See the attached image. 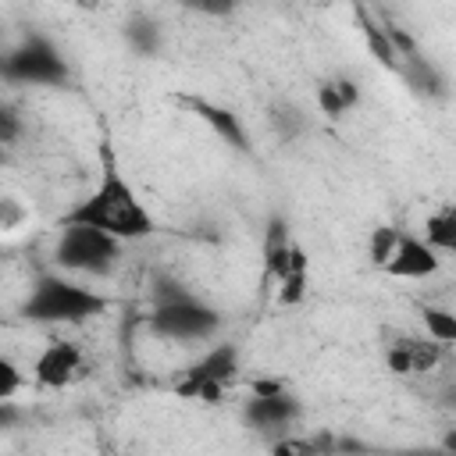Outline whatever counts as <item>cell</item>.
<instances>
[{
  "instance_id": "1",
  "label": "cell",
  "mask_w": 456,
  "mask_h": 456,
  "mask_svg": "<svg viewBox=\"0 0 456 456\" xmlns=\"http://www.w3.org/2000/svg\"><path fill=\"white\" fill-rule=\"evenodd\" d=\"M61 224H93V228H103V232L118 235L121 242L153 235V228H157L153 214L135 196L132 182L125 178V171L118 164L114 146L107 139L100 142V182H96V189L86 200H78L61 217Z\"/></svg>"
},
{
  "instance_id": "2",
  "label": "cell",
  "mask_w": 456,
  "mask_h": 456,
  "mask_svg": "<svg viewBox=\"0 0 456 456\" xmlns=\"http://www.w3.org/2000/svg\"><path fill=\"white\" fill-rule=\"evenodd\" d=\"M107 306L110 299L100 296L96 289L61 274H43L21 303V317L36 324H82L89 317H100Z\"/></svg>"
},
{
  "instance_id": "3",
  "label": "cell",
  "mask_w": 456,
  "mask_h": 456,
  "mask_svg": "<svg viewBox=\"0 0 456 456\" xmlns=\"http://www.w3.org/2000/svg\"><path fill=\"white\" fill-rule=\"evenodd\" d=\"M171 281H164L157 289V306L150 314V328L160 338L171 342H203L221 328V314L207 303H200L196 296L182 292V289H167Z\"/></svg>"
},
{
  "instance_id": "4",
  "label": "cell",
  "mask_w": 456,
  "mask_h": 456,
  "mask_svg": "<svg viewBox=\"0 0 456 456\" xmlns=\"http://www.w3.org/2000/svg\"><path fill=\"white\" fill-rule=\"evenodd\" d=\"M121 260V239L93 228V224H61V235L53 242V264L71 274H93L103 278Z\"/></svg>"
},
{
  "instance_id": "5",
  "label": "cell",
  "mask_w": 456,
  "mask_h": 456,
  "mask_svg": "<svg viewBox=\"0 0 456 456\" xmlns=\"http://www.w3.org/2000/svg\"><path fill=\"white\" fill-rule=\"evenodd\" d=\"M239 378V349L232 342L210 346L196 363L185 367V374L175 381V395L182 399H200V403H221L224 388Z\"/></svg>"
},
{
  "instance_id": "6",
  "label": "cell",
  "mask_w": 456,
  "mask_h": 456,
  "mask_svg": "<svg viewBox=\"0 0 456 456\" xmlns=\"http://www.w3.org/2000/svg\"><path fill=\"white\" fill-rule=\"evenodd\" d=\"M4 78L18 86H64L68 64L46 36H25L4 57Z\"/></svg>"
},
{
  "instance_id": "7",
  "label": "cell",
  "mask_w": 456,
  "mask_h": 456,
  "mask_svg": "<svg viewBox=\"0 0 456 456\" xmlns=\"http://www.w3.org/2000/svg\"><path fill=\"white\" fill-rule=\"evenodd\" d=\"M82 349L75 346V342H68V338H53L39 356H36V363H32V378H36V385H43V388H64V385H71L78 374H82Z\"/></svg>"
},
{
  "instance_id": "8",
  "label": "cell",
  "mask_w": 456,
  "mask_h": 456,
  "mask_svg": "<svg viewBox=\"0 0 456 456\" xmlns=\"http://www.w3.org/2000/svg\"><path fill=\"white\" fill-rule=\"evenodd\" d=\"M299 413H303V406L289 392L253 395V399H246V410H242L246 424L249 428H260V431H285V428H292L299 420Z\"/></svg>"
},
{
  "instance_id": "9",
  "label": "cell",
  "mask_w": 456,
  "mask_h": 456,
  "mask_svg": "<svg viewBox=\"0 0 456 456\" xmlns=\"http://www.w3.org/2000/svg\"><path fill=\"white\" fill-rule=\"evenodd\" d=\"M385 271H388L392 278H431V274L438 271V249H435L428 239L403 232L399 249H395V256L388 260Z\"/></svg>"
},
{
  "instance_id": "10",
  "label": "cell",
  "mask_w": 456,
  "mask_h": 456,
  "mask_svg": "<svg viewBox=\"0 0 456 456\" xmlns=\"http://www.w3.org/2000/svg\"><path fill=\"white\" fill-rule=\"evenodd\" d=\"M178 103H185L196 118H203L210 128H214V135L221 139V142H228V146H235V150H249V135H246V128H242V121L228 110V107H221V103H210L207 96H178Z\"/></svg>"
},
{
  "instance_id": "11",
  "label": "cell",
  "mask_w": 456,
  "mask_h": 456,
  "mask_svg": "<svg viewBox=\"0 0 456 456\" xmlns=\"http://www.w3.org/2000/svg\"><path fill=\"white\" fill-rule=\"evenodd\" d=\"M292 249H296V239L289 232V221L274 214L267 221V232H264V281L267 285L285 281L289 264H292Z\"/></svg>"
},
{
  "instance_id": "12",
  "label": "cell",
  "mask_w": 456,
  "mask_h": 456,
  "mask_svg": "<svg viewBox=\"0 0 456 456\" xmlns=\"http://www.w3.org/2000/svg\"><path fill=\"white\" fill-rule=\"evenodd\" d=\"M356 103H360V89H356L353 78H331V82H321V86H317V107H321L328 118H342V114H349Z\"/></svg>"
},
{
  "instance_id": "13",
  "label": "cell",
  "mask_w": 456,
  "mask_h": 456,
  "mask_svg": "<svg viewBox=\"0 0 456 456\" xmlns=\"http://www.w3.org/2000/svg\"><path fill=\"white\" fill-rule=\"evenodd\" d=\"M406 82H410V89H417V93H424V96H442L445 89H442V75L428 64V57H420V53H406V57H399V68H395Z\"/></svg>"
},
{
  "instance_id": "14",
  "label": "cell",
  "mask_w": 456,
  "mask_h": 456,
  "mask_svg": "<svg viewBox=\"0 0 456 456\" xmlns=\"http://www.w3.org/2000/svg\"><path fill=\"white\" fill-rule=\"evenodd\" d=\"M306 267H310L306 249L296 242V249H292V264H289V274H285V281L278 285V303H281V306H299V303L306 299Z\"/></svg>"
},
{
  "instance_id": "15",
  "label": "cell",
  "mask_w": 456,
  "mask_h": 456,
  "mask_svg": "<svg viewBox=\"0 0 456 456\" xmlns=\"http://www.w3.org/2000/svg\"><path fill=\"white\" fill-rule=\"evenodd\" d=\"M392 342H399L403 349H406V356H410V363H413V374H428L438 360H442V342H435L431 335H395Z\"/></svg>"
},
{
  "instance_id": "16",
  "label": "cell",
  "mask_w": 456,
  "mask_h": 456,
  "mask_svg": "<svg viewBox=\"0 0 456 456\" xmlns=\"http://www.w3.org/2000/svg\"><path fill=\"white\" fill-rule=\"evenodd\" d=\"M424 239L438 249V253H452L456 256V207H442L428 217L424 224Z\"/></svg>"
},
{
  "instance_id": "17",
  "label": "cell",
  "mask_w": 456,
  "mask_h": 456,
  "mask_svg": "<svg viewBox=\"0 0 456 456\" xmlns=\"http://www.w3.org/2000/svg\"><path fill=\"white\" fill-rule=\"evenodd\" d=\"M125 39L132 43L135 53L153 57L160 50V25L153 18H146V14H135V18L125 21Z\"/></svg>"
},
{
  "instance_id": "18",
  "label": "cell",
  "mask_w": 456,
  "mask_h": 456,
  "mask_svg": "<svg viewBox=\"0 0 456 456\" xmlns=\"http://www.w3.org/2000/svg\"><path fill=\"white\" fill-rule=\"evenodd\" d=\"M360 28H363V39H367V46H370V53L378 57V64L381 68H399V53H395V46H392V39H388V32L378 25V21H370V18H360Z\"/></svg>"
},
{
  "instance_id": "19",
  "label": "cell",
  "mask_w": 456,
  "mask_h": 456,
  "mask_svg": "<svg viewBox=\"0 0 456 456\" xmlns=\"http://www.w3.org/2000/svg\"><path fill=\"white\" fill-rule=\"evenodd\" d=\"M399 239H403L399 228H392V224H378V228L370 232V242H367V256H370V264L385 271L388 260H392L395 249H399Z\"/></svg>"
},
{
  "instance_id": "20",
  "label": "cell",
  "mask_w": 456,
  "mask_h": 456,
  "mask_svg": "<svg viewBox=\"0 0 456 456\" xmlns=\"http://www.w3.org/2000/svg\"><path fill=\"white\" fill-rule=\"evenodd\" d=\"M420 321H424V331L442 342V346H456V314L452 310H442V306H424L420 310Z\"/></svg>"
},
{
  "instance_id": "21",
  "label": "cell",
  "mask_w": 456,
  "mask_h": 456,
  "mask_svg": "<svg viewBox=\"0 0 456 456\" xmlns=\"http://www.w3.org/2000/svg\"><path fill=\"white\" fill-rule=\"evenodd\" d=\"M21 385H25L21 370L14 367V360H7V356H4V360H0V403H4V399H11Z\"/></svg>"
},
{
  "instance_id": "22",
  "label": "cell",
  "mask_w": 456,
  "mask_h": 456,
  "mask_svg": "<svg viewBox=\"0 0 456 456\" xmlns=\"http://www.w3.org/2000/svg\"><path fill=\"white\" fill-rule=\"evenodd\" d=\"M192 11H200V14H214V18H224V14H232L235 11V4L239 0H185Z\"/></svg>"
},
{
  "instance_id": "23",
  "label": "cell",
  "mask_w": 456,
  "mask_h": 456,
  "mask_svg": "<svg viewBox=\"0 0 456 456\" xmlns=\"http://www.w3.org/2000/svg\"><path fill=\"white\" fill-rule=\"evenodd\" d=\"M385 32H388V39H392V46H395V53H399V57H406V53H417V43L410 39V32H403L399 25H388Z\"/></svg>"
},
{
  "instance_id": "24",
  "label": "cell",
  "mask_w": 456,
  "mask_h": 456,
  "mask_svg": "<svg viewBox=\"0 0 456 456\" xmlns=\"http://www.w3.org/2000/svg\"><path fill=\"white\" fill-rule=\"evenodd\" d=\"M278 392H285L281 378H256L253 381V395H278Z\"/></svg>"
},
{
  "instance_id": "25",
  "label": "cell",
  "mask_w": 456,
  "mask_h": 456,
  "mask_svg": "<svg viewBox=\"0 0 456 456\" xmlns=\"http://www.w3.org/2000/svg\"><path fill=\"white\" fill-rule=\"evenodd\" d=\"M14 128H18L14 110H4V142H11V139H14Z\"/></svg>"
},
{
  "instance_id": "26",
  "label": "cell",
  "mask_w": 456,
  "mask_h": 456,
  "mask_svg": "<svg viewBox=\"0 0 456 456\" xmlns=\"http://www.w3.org/2000/svg\"><path fill=\"white\" fill-rule=\"evenodd\" d=\"M442 449H445V452H456V428H449V431H445V438H442Z\"/></svg>"
},
{
  "instance_id": "27",
  "label": "cell",
  "mask_w": 456,
  "mask_h": 456,
  "mask_svg": "<svg viewBox=\"0 0 456 456\" xmlns=\"http://www.w3.org/2000/svg\"><path fill=\"white\" fill-rule=\"evenodd\" d=\"M75 4H78V7H86V11H96L103 0H75Z\"/></svg>"
}]
</instances>
